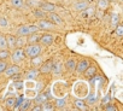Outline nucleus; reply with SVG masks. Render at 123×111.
<instances>
[{"label":"nucleus","instance_id":"30","mask_svg":"<svg viewBox=\"0 0 123 111\" xmlns=\"http://www.w3.org/2000/svg\"><path fill=\"white\" fill-rule=\"evenodd\" d=\"M10 1H11L12 6L16 9H21L23 6V0H10Z\"/></svg>","mask_w":123,"mask_h":111},{"label":"nucleus","instance_id":"38","mask_svg":"<svg viewBox=\"0 0 123 111\" xmlns=\"http://www.w3.org/2000/svg\"><path fill=\"white\" fill-rule=\"evenodd\" d=\"M11 79H12L13 81H16V80H21V74H19V73H17V74L12 75V76H11Z\"/></svg>","mask_w":123,"mask_h":111},{"label":"nucleus","instance_id":"18","mask_svg":"<svg viewBox=\"0 0 123 111\" xmlns=\"http://www.w3.org/2000/svg\"><path fill=\"white\" fill-rule=\"evenodd\" d=\"M55 107L59 109V110H63L67 105V99L65 98H62V99H55V103H54Z\"/></svg>","mask_w":123,"mask_h":111},{"label":"nucleus","instance_id":"17","mask_svg":"<svg viewBox=\"0 0 123 111\" xmlns=\"http://www.w3.org/2000/svg\"><path fill=\"white\" fill-rule=\"evenodd\" d=\"M30 106H31V100L30 99H24L19 106V110L21 111H27V110H30Z\"/></svg>","mask_w":123,"mask_h":111},{"label":"nucleus","instance_id":"16","mask_svg":"<svg viewBox=\"0 0 123 111\" xmlns=\"http://www.w3.org/2000/svg\"><path fill=\"white\" fill-rule=\"evenodd\" d=\"M95 71H97V68L94 67V65H88V68L83 71V74H85V76L86 77H92V76H94L95 75Z\"/></svg>","mask_w":123,"mask_h":111},{"label":"nucleus","instance_id":"9","mask_svg":"<svg viewBox=\"0 0 123 111\" xmlns=\"http://www.w3.org/2000/svg\"><path fill=\"white\" fill-rule=\"evenodd\" d=\"M87 6H89V1H87V0H83V1H77V3H75L74 6H73V9H74L75 11L81 12V11H83Z\"/></svg>","mask_w":123,"mask_h":111},{"label":"nucleus","instance_id":"5","mask_svg":"<svg viewBox=\"0 0 123 111\" xmlns=\"http://www.w3.org/2000/svg\"><path fill=\"white\" fill-rule=\"evenodd\" d=\"M48 21H51L54 25H62L63 24V19L60 18L59 15L55 12H48Z\"/></svg>","mask_w":123,"mask_h":111},{"label":"nucleus","instance_id":"33","mask_svg":"<svg viewBox=\"0 0 123 111\" xmlns=\"http://www.w3.org/2000/svg\"><path fill=\"white\" fill-rule=\"evenodd\" d=\"M0 27H1V28H6V27H9V21H7V18H5V17H0Z\"/></svg>","mask_w":123,"mask_h":111},{"label":"nucleus","instance_id":"35","mask_svg":"<svg viewBox=\"0 0 123 111\" xmlns=\"http://www.w3.org/2000/svg\"><path fill=\"white\" fill-rule=\"evenodd\" d=\"M13 85H15L16 89H18V91H21L23 88V81H21V80H16Z\"/></svg>","mask_w":123,"mask_h":111},{"label":"nucleus","instance_id":"36","mask_svg":"<svg viewBox=\"0 0 123 111\" xmlns=\"http://www.w3.org/2000/svg\"><path fill=\"white\" fill-rule=\"evenodd\" d=\"M105 105H106V106H105L104 109H105L106 111H116V110H117V107H116L115 105H112V104H105Z\"/></svg>","mask_w":123,"mask_h":111},{"label":"nucleus","instance_id":"32","mask_svg":"<svg viewBox=\"0 0 123 111\" xmlns=\"http://www.w3.org/2000/svg\"><path fill=\"white\" fill-rule=\"evenodd\" d=\"M5 105H6L9 109H12L13 105H15V98H7L6 101H5Z\"/></svg>","mask_w":123,"mask_h":111},{"label":"nucleus","instance_id":"24","mask_svg":"<svg viewBox=\"0 0 123 111\" xmlns=\"http://www.w3.org/2000/svg\"><path fill=\"white\" fill-rule=\"evenodd\" d=\"M41 110H43V111H53L54 110V106L46 100V101H43L41 104Z\"/></svg>","mask_w":123,"mask_h":111},{"label":"nucleus","instance_id":"4","mask_svg":"<svg viewBox=\"0 0 123 111\" xmlns=\"http://www.w3.org/2000/svg\"><path fill=\"white\" fill-rule=\"evenodd\" d=\"M53 41H54L53 35H51V34H43V35H41L39 42H41V46H51L53 43Z\"/></svg>","mask_w":123,"mask_h":111},{"label":"nucleus","instance_id":"15","mask_svg":"<svg viewBox=\"0 0 123 111\" xmlns=\"http://www.w3.org/2000/svg\"><path fill=\"white\" fill-rule=\"evenodd\" d=\"M30 63H31V67L33 68H39L43 63V59L40 57V54H39V56H35V57L31 58V62Z\"/></svg>","mask_w":123,"mask_h":111},{"label":"nucleus","instance_id":"13","mask_svg":"<svg viewBox=\"0 0 123 111\" xmlns=\"http://www.w3.org/2000/svg\"><path fill=\"white\" fill-rule=\"evenodd\" d=\"M40 37H41V35L37 34V31H36V33H31V34L28 35L27 41H28V43H39Z\"/></svg>","mask_w":123,"mask_h":111},{"label":"nucleus","instance_id":"31","mask_svg":"<svg viewBox=\"0 0 123 111\" xmlns=\"http://www.w3.org/2000/svg\"><path fill=\"white\" fill-rule=\"evenodd\" d=\"M115 31H116L117 36L122 37V36H123V25H121V24L116 25V28H115Z\"/></svg>","mask_w":123,"mask_h":111},{"label":"nucleus","instance_id":"23","mask_svg":"<svg viewBox=\"0 0 123 111\" xmlns=\"http://www.w3.org/2000/svg\"><path fill=\"white\" fill-rule=\"evenodd\" d=\"M118 24H119V15H118V13H113V15L111 16V25H112V28L115 29L116 25H118Z\"/></svg>","mask_w":123,"mask_h":111},{"label":"nucleus","instance_id":"37","mask_svg":"<svg viewBox=\"0 0 123 111\" xmlns=\"http://www.w3.org/2000/svg\"><path fill=\"white\" fill-rule=\"evenodd\" d=\"M28 3H29V5L34 6V9H35V7H39V6H40V3H41V1H37V0H29Z\"/></svg>","mask_w":123,"mask_h":111},{"label":"nucleus","instance_id":"28","mask_svg":"<svg viewBox=\"0 0 123 111\" xmlns=\"http://www.w3.org/2000/svg\"><path fill=\"white\" fill-rule=\"evenodd\" d=\"M97 100H98V97H97V94L95 93H91L88 97H87V103L88 104H94V103H97Z\"/></svg>","mask_w":123,"mask_h":111},{"label":"nucleus","instance_id":"29","mask_svg":"<svg viewBox=\"0 0 123 111\" xmlns=\"http://www.w3.org/2000/svg\"><path fill=\"white\" fill-rule=\"evenodd\" d=\"M98 7L100 10H106L109 7V1L107 0H99L98 1Z\"/></svg>","mask_w":123,"mask_h":111},{"label":"nucleus","instance_id":"42","mask_svg":"<svg viewBox=\"0 0 123 111\" xmlns=\"http://www.w3.org/2000/svg\"><path fill=\"white\" fill-rule=\"evenodd\" d=\"M107 1H109V3H111V1H115V0H107Z\"/></svg>","mask_w":123,"mask_h":111},{"label":"nucleus","instance_id":"11","mask_svg":"<svg viewBox=\"0 0 123 111\" xmlns=\"http://www.w3.org/2000/svg\"><path fill=\"white\" fill-rule=\"evenodd\" d=\"M63 71L62 64L59 62H52V67H51V73H53L54 75H60Z\"/></svg>","mask_w":123,"mask_h":111},{"label":"nucleus","instance_id":"19","mask_svg":"<svg viewBox=\"0 0 123 111\" xmlns=\"http://www.w3.org/2000/svg\"><path fill=\"white\" fill-rule=\"evenodd\" d=\"M33 13H34V16H35L36 18H39V19H42V18L46 17V12L42 11L41 9H39V7H35V9L33 10Z\"/></svg>","mask_w":123,"mask_h":111},{"label":"nucleus","instance_id":"20","mask_svg":"<svg viewBox=\"0 0 123 111\" xmlns=\"http://www.w3.org/2000/svg\"><path fill=\"white\" fill-rule=\"evenodd\" d=\"M6 41H7V48H16V37L15 36L7 35Z\"/></svg>","mask_w":123,"mask_h":111},{"label":"nucleus","instance_id":"3","mask_svg":"<svg viewBox=\"0 0 123 111\" xmlns=\"http://www.w3.org/2000/svg\"><path fill=\"white\" fill-rule=\"evenodd\" d=\"M37 27H39V29L40 30H49V29H53L55 25L51 22V21H47V19H40L39 22H37V24H36Z\"/></svg>","mask_w":123,"mask_h":111},{"label":"nucleus","instance_id":"26","mask_svg":"<svg viewBox=\"0 0 123 111\" xmlns=\"http://www.w3.org/2000/svg\"><path fill=\"white\" fill-rule=\"evenodd\" d=\"M0 49H7V41L6 36L0 34Z\"/></svg>","mask_w":123,"mask_h":111},{"label":"nucleus","instance_id":"40","mask_svg":"<svg viewBox=\"0 0 123 111\" xmlns=\"http://www.w3.org/2000/svg\"><path fill=\"white\" fill-rule=\"evenodd\" d=\"M42 86H43V85H42L41 82H37V83H36V89H37V92H41V91H42V88H43Z\"/></svg>","mask_w":123,"mask_h":111},{"label":"nucleus","instance_id":"8","mask_svg":"<svg viewBox=\"0 0 123 111\" xmlns=\"http://www.w3.org/2000/svg\"><path fill=\"white\" fill-rule=\"evenodd\" d=\"M19 70H21V68H19V65L18 64H13V65H7V68L5 69V74L7 75V77H11L12 75H15V74H17V73H19Z\"/></svg>","mask_w":123,"mask_h":111},{"label":"nucleus","instance_id":"41","mask_svg":"<svg viewBox=\"0 0 123 111\" xmlns=\"http://www.w3.org/2000/svg\"><path fill=\"white\" fill-rule=\"evenodd\" d=\"M109 101H110V95L107 94V95H106V97H105V98L103 99V104H107Z\"/></svg>","mask_w":123,"mask_h":111},{"label":"nucleus","instance_id":"43","mask_svg":"<svg viewBox=\"0 0 123 111\" xmlns=\"http://www.w3.org/2000/svg\"><path fill=\"white\" fill-rule=\"evenodd\" d=\"M118 1H123V0H118Z\"/></svg>","mask_w":123,"mask_h":111},{"label":"nucleus","instance_id":"27","mask_svg":"<svg viewBox=\"0 0 123 111\" xmlns=\"http://www.w3.org/2000/svg\"><path fill=\"white\" fill-rule=\"evenodd\" d=\"M24 100V97L23 95H19L17 99H15V105H13V110H19V106H21V104H22V101Z\"/></svg>","mask_w":123,"mask_h":111},{"label":"nucleus","instance_id":"22","mask_svg":"<svg viewBox=\"0 0 123 111\" xmlns=\"http://www.w3.org/2000/svg\"><path fill=\"white\" fill-rule=\"evenodd\" d=\"M74 105H75L76 109H79V110H81V111H86V110H88L87 105H86L85 101H82V100H75Z\"/></svg>","mask_w":123,"mask_h":111},{"label":"nucleus","instance_id":"39","mask_svg":"<svg viewBox=\"0 0 123 111\" xmlns=\"http://www.w3.org/2000/svg\"><path fill=\"white\" fill-rule=\"evenodd\" d=\"M31 111H41V104H37L35 107H30Z\"/></svg>","mask_w":123,"mask_h":111},{"label":"nucleus","instance_id":"1","mask_svg":"<svg viewBox=\"0 0 123 111\" xmlns=\"http://www.w3.org/2000/svg\"><path fill=\"white\" fill-rule=\"evenodd\" d=\"M10 58H11V61H12L15 64H18V63H21V62L24 61V58H25V52H24V49H22L21 47H17L16 49H13L12 53H10Z\"/></svg>","mask_w":123,"mask_h":111},{"label":"nucleus","instance_id":"14","mask_svg":"<svg viewBox=\"0 0 123 111\" xmlns=\"http://www.w3.org/2000/svg\"><path fill=\"white\" fill-rule=\"evenodd\" d=\"M17 34L19 36H28L30 34V28L29 25H22L17 29Z\"/></svg>","mask_w":123,"mask_h":111},{"label":"nucleus","instance_id":"2","mask_svg":"<svg viewBox=\"0 0 123 111\" xmlns=\"http://www.w3.org/2000/svg\"><path fill=\"white\" fill-rule=\"evenodd\" d=\"M41 51H42V46L39 43H29V46L24 49L25 54L30 58L35 57V56H39L41 53Z\"/></svg>","mask_w":123,"mask_h":111},{"label":"nucleus","instance_id":"25","mask_svg":"<svg viewBox=\"0 0 123 111\" xmlns=\"http://www.w3.org/2000/svg\"><path fill=\"white\" fill-rule=\"evenodd\" d=\"M10 58L9 49H0V61H6Z\"/></svg>","mask_w":123,"mask_h":111},{"label":"nucleus","instance_id":"34","mask_svg":"<svg viewBox=\"0 0 123 111\" xmlns=\"http://www.w3.org/2000/svg\"><path fill=\"white\" fill-rule=\"evenodd\" d=\"M6 68H7V63L5 61H0V74H3Z\"/></svg>","mask_w":123,"mask_h":111},{"label":"nucleus","instance_id":"10","mask_svg":"<svg viewBox=\"0 0 123 111\" xmlns=\"http://www.w3.org/2000/svg\"><path fill=\"white\" fill-rule=\"evenodd\" d=\"M51 67H52V61H48L46 63H42L39 67V71L41 74H49L51 73Z\"/></svg>","mask_w":123,"mask_h":111},{"label":"nucleus","instance_id":"7","mask_svg":"<svg viewBox=\"0 0 123 111\" xmlns=\"http://www.w3.org/2000/svg\"><path fill=\"white\" fill-rule=\"evenodd\" d=\"M88 65H89V62L87 59H81L79 63H76V69L75 70L79 74H83V71L88 68Z\"/></svg>","mask_w":123,"mask_h":111},{"label":"nucleus","instance_id":"12","mask_svg":"<svg viewBox=\"0 0 123 111\" xmlns=\"http://www.w3.org/2000/svg\"><path fill=\"white\" fill-rule=\"evenodd\" d=\"M39 69L37 68H33V69H30V70H28L27 71V74H25V77H27V80H36V77L39 76Z\"/></svg>","mask_w":123,"mask_h":111},{"label":"nucleus","instance_id":"21","mask_svg":"<svg viewBox=\"0 0 123 111\" xmlns=\"http://www.w3.org/2000/svg\"><path fill=\"white\" fill-rule=\"evenodd\" d=\"M65 67H67V69H68L69 71H75V69H76V61H75V59H69V61H67Z\"/></svg>","mask_w":123,"mask_h":111},{"label":"nucleus","instance_id":"6","mask_svg":"<svg viewBox=\"0 0 123 111\" xmlns=\"http://www.w3.org/2000/svg\"><path fill=\"white\" fill-rule=\"evenodd\" d=\"M39 9H41L46 13H48V12H55V10H57L55 5L54 4H51V3H40Z\"/></svg>","mask_w":123,"mask_h":111}]
</instances>
